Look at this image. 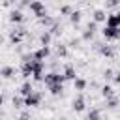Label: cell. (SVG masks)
I'll return each mask as SVG.
<instances>
[{
  "label": "cell",
  "mask_w": 120,
  "mask_h": 120,
  "mask_svg": "<svg viewBox=\"0 0 120 120\" xmlns=\"http://www.w3.org/2000/svg\"><path fill=\"white\" fill-rule=\"evenodd\" d=\"M105 19H107V15H105L103 9H96L94 11V22H105Z\"/></svg>",
  "instance_id": "ac0fdd59"
},
{
  "label": "cell",
  "mask_w": 120,
  "mask_h": 120,
  "mask_svg": "<svg viewBox=\"0 0 120 120\" xmlns=\"http://www.w3.org/2000/svg\"><path fill=\"white\" fill-rule=\"evenodd\" d=\"M81 2H88V0H81Z\"/></svg>",
  "instance_id": "f35d334b"
},
{
  "label": "cell",
  "mask_w": 120,
  "mask_h": 120,
  "mask_svg": "<svg viewBox=\"0 0 120 120\" xmlns=\"http://www.w3.org/2000/svg\"><path fill=\"white\" fill-rule=\"evenodd\" d=\"M39 22H41V24H43V26L49 30V28H51V26L56 22V19H54V17H51V15H45L43 19H39Z\"/></svg>",
  "instance_id": "e0dca14e"
},
{
  "label": "cell",
  "mask_w": 120,
  "mask_h": 120,
  "mask_svg": "<svg viewBox=\"0 0 120 120\" xmlns=\"http://www.w3.org/2000/svg\"><path fill=\"white\" fill-rule=\"evenodd\" d=\"M49 54H51V49H49V47H41V49H38V51L32 52L34 60H38V62H45V58H47Z\"/></svg>",
  "instance_id": "ba28073f"
},
{
  "label": "cell",
  "mask_w": 120,
  "mask_h": 120,
  "mask_svg": "<svg viewBox=\"0 0 120 120\" xmlns=\"http://www.w3.org/2000/svg\"><path fill=\"white\" fill-rule=\"evenodd\" d=\"M51 41H52V36L45 30V32L39 36V43H41V47H49V45H51Z\"/></svg>",
  "instance_id": "2e32d148"
},
{
  "label": "cell",
  "mask_w": 120,
  "mask_h": 120,
  "mask_svg": "<svg viewBox=\"0 0 120 120\" xmlns=\"http://www.w3.org/2000/svg\"><path fill=\"white\" fill-rule=\"evenodd\" d=\"M96 49L99 51V54H103V56H107V58H112V56H114V49H112L111 45H101V43H98Z\"/></svg>",
  "instance_id": "30bf717a"
},
{
  "label": "cell",
  "mask_w": 120,
  "mask_h": 120,
  "mask_svg": "<svg viewBox=\"0 0 120 120\" xmlns=\"http://www.w3.org/2000/svg\"><path fill=\"white\" fill-rule=\"evenodd\" d=\"M28 4H30L28 0H21V8H24V6H28Z\"/></svg>",
  "instance_id": "e575fe53"
},
{
  "label": "cell",
  "mask_w": 120,
  "mask_h": 120,
  "mask_svg": "<svg viewBox=\"0 0 120 120\" xmlns=\"http://www.w3.org/2000/svg\"><path fill=\"white\" fill-rule=\"evenodd\" d=\"M39 101H41V94L39 92H32V94H28L24 98V105L26 107H36V105H39Z\"/></svg>",
  "instance_id": "8992f818"
},
{
  "label": "cell",
  "mask_w": 120,
  "mask_h": 120,
  "mask_svg": "<svg viewBox=\"0 0 120 120\" xmlns=\"http://www.w3.org/2000/svg\"><path fill=\"white\" fill-rule=\"evenodd\" d=\"M28 8H30V11L38 17V19H43L45 15H47V9H45V4L41 2V0H32L30 4H28Z\"/></svg>",
  "instance_id": "6da1fadb"
},
{
  "label": "cell",
  "mask_w": 120,
  "mask_h": 120,
  "mask_svg": "<svg viewBox=\"0 0 120 120\" xmlns=\"http://www.w3.org/2000/svg\"><path fill=\"white\" fill-rule=\"evenodd\" d=\"M71 11H73L71 6H62V8H60V13H62V15H69Z\"/></svg>",
  "instance_id": "83f0119b"
},
{
  "label": "cell",
  "mask_w": 120,
  "mask_h": 120,
  "mask_svg": "<svg viewBox=\"0 0 120 120\" xmlns=\"http://www.w3.org/2000/svg\"><path fill=\"white\" fill-rule=\"evenodd\" d=\"M47 32H49L51 36H58V34L62 32V28H60V24H58V21H56V22H54V24H52V26H51Z\"/></svg>",
  "instance_id": "cb8c5ba5"
},
{
  "label": "cell",
  "mask_w": 120,
  "mask_h": 120,
  "mask_svg": "<svg viewBox=\"0 0 120 120\" xmlns=\"http://www.w3.org/2000/svg\"><path fill=\"white\" fill-rule=\"evenodd\" d=\"M26 38V30L22 28V26H17V28H13L11 32H9V41L13 43V45H19V43H22V39Z\"/></svg>",
  "instance_id": "7a4b0ae2"
},
{
  "label": "cell",
  "mask_w": 120,
  "mask_h": 120,
  "mask_svg": "<svg viewBox=\"0 0 120 120\" xmlns=\"http://www.w3.org/2000/svg\"><path fill=\"white\" fill-rule=\"evenodd\" d=\"M60 120H68V118H60Z\"/></svg>",
  "instance_id": "74e56055"
},
{
  "label": "cell",
  "mask_w": 120,
  "mask_h": 120,
  "mask_svg": "<svg viewBox=\"0 0 120 120\" xmlns=\"http://www.w3.org/2000/svg\"><path fill=\"white\" fill-rule=\"evenodd\" d=\"M71 107H73V111H75V112H82V111H84V107H86L84 98H82V96H77V98L71 101Z\"/></svg>",
  "instance_id": "8fae6325"
},
{
  "label": "cell",
  "mask_w": 120,
  "mask_h": 120,
  "mask_svg": "<svg viewBox=\"0 0 120 120\" xmlns=\"http://www.w3.org/2000/svg\"><path fill=\"white\" fill-rule=\"evenodd\" d=\"M19 120H30V112H26V111H22V112L19 114Z\"/></svg>",
  "instance_id": "1f68e13d"
},
{
  "label": "cell",
  "mask_w": 120,
  "mask_h": 120,
  "mask_svg": "<svg viewBox=\"0 0 120 120\" xmlns=\"http://www.w3.org/2000/svg\"><path fill=\"white\" fill-rule=\"evenodd\" d=\"M120 4V0H105V6L107 8H116Z\"/></svg>",
  "instance_id": "f1b7e54d"
},
{
  "label": "cell",
  "mask_w": 120,
  "mask_h": 120,
  "mask_svg": "<svg viewBox=\"0 0 120 120\" xmlns=\"http://www.w3.org/2000/svg\"><path fill=\"white\" fill-rule=\"evenodd\" d=\"M19 92H21V96H22V98H26L28 94H32V92H34V88H32V84H30V81H24V82L21 84V88H19Z\"/></svg>",
  "instance_id": "5bb4252c"
},
{
  "label": "cell",
  "mask_w": 120,
  "mask_h": 120,
  "mask_svg": "<svg viewBox=\"0 0 120 120\" xmlns=\"http://www.w3.org/2000/svg\"><path fill=\"white\" fill-rule=\"evenodd\" d=\"M62 75H64L66 81H75V79H77V73H75V68H73V66H66Z\"/></svg>",
  "instance_id": "4fadbf2b"
},
{
  "label": "cell",
  "mask_w": 120,
  "mask_h": 120,
  "mask_svg": "<svg viewBox=\"0 0 120 120\" xmlns=\"http://www.w3.org/2000/svg\"><path fill=\"white\" fill-rule=\"evenodd\" d=\"M112 75H114L112 69H105V71H103V77H105V79H112Z\"/></svg>",
  "instance_id": "4dcf8cb0"
},
{
  "label": "cell",
  "mask_w": 120,
  "mask_h": 120,
  "mask_svg": "<svg viewBox=\"0 0 120 120\" xmlns=\"http://www.w3.org/2000/svg\"><path fill=\"white\" fill-rule=\"evenodd\" d=\"M47 88H49V92H51L52 96H58V94H62V90H64L62 84H51V86H47Z\"/></svg>",
  "instance_id": "7402d4cb"
},
{
  "label": "cell",
  "mask_w": 120,
  "mask_h": 120,
  "mask_svg": "<svg viewBox=\"0 0 120 120\" xmlns=\"http://www.w3.org/2000/svg\"><path fill=\"white\" fill-rule=\"evenodd\" d=\"M92 38H94V32L92 30H84L82 32V39H92Z\"/></svg>",
  "instance_id": "f546056e"
},
{
  "label": "cell",
  "mask_w": 120,
  "mask_h": 120,
  "mask_svg": "<svg viewBox=\"0 0 120 120\" xmlns=\"http://www.w3.org/2000/svg\"><path fill=\"white\" fill-rule=\"evenodd\" d=\"M112 81H114L116 84H120V73H114V75H112Z\"/></svg>",
  "instance_id": "836d02e7"
},
{
  "label": "cell",
  "mask_w": 120,
  "mask_h": 120,
  "mask_svg": "<svg viewBox=\"0 0 120 120\" xmlns=\"http://www.w3.org/2000/svg\"><path fill=\"white\" fill-rule=\"evenodd\" d=\"M88 120H101V118H99V111H98V109H92V111L88 112Z\"/></svg>",
  "instance_id": "4316f807"
},
{
  "label": "cell",
  "mask_w": 120,
  "mask_h": 120,
  "mask_svg": "<svg viewBox=\"0 0 120 120\" xmlns=\"http://www.w3.org/2000/svg\"><path fill=\"white\" fill-rule=\"evenodd\" d=\"M56 54H58L60 58H66V56H68V47H66V45H58V47H56Z\"/></svg>",
  "instance_id": "d4e9b609"
},
{
  "label": "cell",
  "mask_w": 120,
  "mask_h": 120,
  "mask_svg": "<svg viewBox=\"0 0 120 120\" xmlns=\"http://www.w3.org/2000/svg\"><path fill=\"white\" fill-rule=\"evenodd\" d=\"M11 103H13V107H15V109H21V107L24 105V98H22V96H13Z\"/></svg>",
  "instance_id": "603a6c76"
},
{
  "label": "cell",
  "mask_w": 120,
  "mask_h": 120,
  "mask_svg": "<svg viewBox=\"0 0 120 120\" xmlns=\"http://www.w3.org/2000/svg\"><path fill=\"white\" fill-rule=\"evenodd\" d=\"M116 105H118V99H116V96L109 98V99H107V103H105V107H107V109H114Z\"/></svg>",
  "instance_id": "484cf974"
},
{
  "label": "cell",
  "mask_w": 120,
  "mask_h": 120,
  "mask_svg": "<svg viewBox=\"0 0 120 120\" xmlns=\"http://www.w3.org/2000/svg\"><path fill=\"white\" fill-rule=\"evenodd\" d=\"M43 66H45V62H38V60H34V69H32V77H34V81H43Z\"/></svg>",
  "instance_id": "5b68a950"
},
{
  "label": "cell",
  "mask_w": 120,
  "mask_h": 120,
  "mask_svg": "<svg viewBox=\"0 0 120 120\" xmlns=\"http://www.w3.org/2000/svg\"><path fill=\"white\" fill-rule=\"evenodd\" d=\"M2 103H4V98H2V96H0V107H2Z\"/></svg>",
  "instance_id": "d590c367"
},
{
  "label": "cell",
  "mask_w": 120,
  "mask_h": 120,
  "mask_svg": "<svg viewBox=\"0 0 120 120\" xmlns=\"http://www.w3.org/2000/svg\"><path fill=\"white\" fill-rule=\"evenodd\" d=\"M101 34H103L105 39H109V41H120V28H109V26H105V28L101 30Z\"/></svg>",
  "instance_id": "277c9868"
},
{
  "label": "cell",
  "mask_w": 120,
  "mask_h": 120,
  "mask_svg": "<svg viewBox=\"0 0 120 120\" xmlns=\"http://www.w3.org/2000/svg\"><path fill=\"white\" fill-rule=\"evenodd\" d=\"M8 2H11V4H13V2H15V0H8Z\"/></svg>",
  "instance_id": "8d00e7d4"
},
{
  "label": "cell",
  "mask_w": 120,
  "mask_h": 120,
  "mask_svg": "<svg viewBox=\"0 0 120 120\" xmlns=\"http://www.w3.org/2000/svg\"><path fill=\"white\" fill-rule=\"evenodd\" d=\"M73 86H75V90H84V88H86V81L81 79V77H77V79L73 81Z\"/></svg>",
  "instance_id": "44dd1931"
},
{
  "label": "cell",
  "mask_w": 120,
  "mask_h": 120,
  "mask_svg": "<svg viewBox=\"0 0 120 120\" xmlns=\"http://www.w3.org/2000/svg\"><path fill=\"white\" fill-rule=\"evenodd\" d=\"M9 21H11L13 24H19V22H22V21H24V15H22V11H21V9H11V11H9Z\"/></svg>",
  "instance_id": "7c38bea8"
},
{
  "label": "cell",
  "mask_w": 120,
  "mask_h": 120,
  "mask_svg": "<svg viewBox=\"0 0 120 120\" xmlns=\"http://www.w3.org/2000/svg\"><path fill=\"white\" fill-rule=\"evenodd\" d=\"M32 69H34V60H22V68H21V73L24 79H28L32 75Z\"/></svg>",
  "instance_id": "9c48e42d"
},
{
  "label": "cell",
  "mask_w": 120,
  "mask_h": 120,
  "mask_svg": "<svg viewBox=\"0 0 120 120\" xmlns=\"http://www.w3.org/2000/svg\"><path fill=\"white\" fill-rule=\"evenodd\" d=\"M13 75H15V68H11V66H6V68L0 69V77L2 79H11Z\"/></svg>",
  "instance_id": "9a60e30c"
},
{
  "label": "cell",
  "mask_w": 120,
  "mask_h": 120,
  "mask_svg": "<svg viewBox=\"0 0 120 120\" xmlns=\"http://www.w3.org/2000/svg\"><path fill=\"white\" fill-rule=\"evenodd\" d=\"M105 26H109V28H120V13H111V15H107Z\"/></svg>",
  "instance_id": "52a82bcc"
},
{
  "label": "cell",
  "mask_w": 120,
  "mask_h": 120,
  "mask_svg": "<svg viewBox=\"0 0 120 120\" xmlns=\"http://www.w3.org/2000/svg\"><path fill=\"white\" fill-rule=\"evenodd\" d=\"M101 96H103L105 99H109V98H112V96H114V90H112L109 84H105V86H101Z\"/></svg>",
  "instance_id": "d6986e66"
},
{
  "label": "cell",
  "mask_w": 120,
  "mask_h": 120,
  "mask_svg": "<svg viewBox=\"0 0 120 120\" xmlns=\"http://www.w3.org/2000/svg\"><path fill=\"white\" fill-rule=\"evenodd\" d=\"M81 15H82V13L77 11V9L71 11V13H69V21H71V24H79V22H81Z\"/></svg>",
  "instance_id": "ffe728a7"
},
{
  "label": "cell",
  "mask_w": 120,
  "mask_h": 120,
  "mask_svg": "<svg viewBox=\"0 0 120 120\" xmlns=\"http://www.w3.org/2000/svg\"><path fill=\"white\" fill-rule=\"evenodd\" d=\"M96 28H98V26H96V22H94V21H92V22H88V26H86V30H92V32H96Z\"/></svg>",
  "instance_id": "d6a6232c"
},
{
  "label": "cell",
  "mask_w": 120,
  "mask_h": 120,
  "mask_svg": "<svg viewBox=\"0 0 120 120\" xmlns=\"http://www.w3.org/2000/svg\"><path fill=\"white\" fill-rule=\"evenodd\" d=\"M43 81H45V84L47 86H51V84H64V75L62 73H56V71H51V73H47L45 77H43Z\"/></svg>",
  "instance_id": "3957f363"
}]
</instances>
